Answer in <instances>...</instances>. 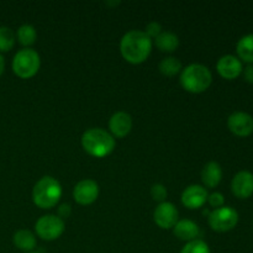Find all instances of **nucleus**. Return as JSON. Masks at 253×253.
Masks as SVG:
<instances>
[{
    "label": "nucleus",
    "instance_id": "nucleus-24",
    "mask_svg": "<svg viewBox=\"0 0 253 253\" xmlns=\"http://www.w3.org/2000/svg\"><path fill=\"white\" fill-rule=\"evenodd\" d=\"M151 197L155 202L161 203H165L166 199L168 197V192L166 189V187L163 184H160V183H156L151 187Z\"/></svg>",
    "mask_w": 253,
    "mask_h": 253
},
{
    "label": "nucleus",
    "instance_id": "nucleus-5",
    "mask_svg": "<svg viewBox=\"0 0 253 253\" xmlns=\"http://www.w3.org/2000/svg\"><path fill=\"white\" fill-rule=\"evenodd\" d=\"M12 72L21 79H30L37 74L41 67L40 54L32 48H22L12 59Z\"/></svg>",
    "mask_w": 253,
    "mask_h": 253
},
{
    "label": "nucleus",
    "instance_id": "nucleus-16",
    "mask_svg": "<svg viewBox=\"0 0 253 253\" xmlns=\"http://www.w3.org/2000/svg\"><path fill=\"white\" fill-rule=\"evenodd\" d=\"M222 179V169L221 166L217 162L207 163L202 170V182L204 183L205 187L215 188L220 184Z\"/></svg>",
    "mask_w": 253,
    "mask_h": 253
},
{
    "label": "nucleus",
    "instance_id": "nucleus-1",
    "mask_svg": "<svg viewBox=\"0 0 253 253\" xmlns=\"http://www.w3.org/2000/svg\"><path fill=\"white\" fill-rule=\"evenodd\" d=\"M152 40L141 30H131L126 32L120 41V52L126 62L131 64H141L150 57L152 51Z\"/></svg>",
    "mask_w": 253,
    "mask_h": 253
},
{
    "label": "nucleus",
    "instance_id": "nucleus-19",
    "mask_svg": "<svg viewBox=\"0 0 253 253\" xmlns=\"http://www.w3.org/2000/svg\"><path fill=\"white\" fill-rule=\"evenodd\" d=\"M237 58L246 63L253 64V34L246 35L242 37L236 46Z\"/></svg>",
    "mask_w": 253,
    "mask_h": 253
},
{
    "label": "nucleus",
    "instance_id": "nucleus-6",
    "mask_svg": "<svg viewBox=\"0 0 253 253\" xmlns=\"http://www.w3.org/2000/svg\"><path fill=\"white\" fill-rule=\"evenodd\" d=\"M35 230L43 241H54L63 235L66 224L58 215H43L36 221Z\"/></svg>",
    "mask_w": 253,
    "mask_h": 253
},
{
    "label": "nucleus",
    "instance_id": "nucleus-8",
    "mask_svg": "<svg viewBox=\"0 0 253 253\" xmlns=\"http://www.w3.org/2000/svg\"><path fill=\"white\" fill-rule=\"evenodd\" d=\"M178 216H179L178 209L172 203L168 202L158 204L153 212V220H155L156 225L163 230L173 229L178 222Z\"/></svg>",
    "mask_w": 253,
    "mask_h": 253
},
{
    "label": "nucleus",
    "instance_id": "nucleus-29",
    "mask_svg": "<svg viewBox=\"0 0 253 253\" xmlns=\"http://www.w3.org/2000/svg\"><path fill=\"white\" fill-rule=\"evenodd\" d=\"M4 69H5V59L4 57L1 56V53H0V77H1L2 73H4Z\"/></svg>",
    "mask_w": 253,
    "mask_h": 253
},
{
    "label": "nucleus",
    "instance_id": "nucleus-22",
    "mask_svg": "<svg viewBox=\"0 0 253 253\" xmlns=\"http://www.w3.org/2000/svg\"><path fill=\"white\" fill-rule=\"evenodd\" d=\"M16 35L10 27L0 26V52H9L14 48Z\"/></svg>",
    "mask_w": 253,
    "mask_h": 253
},
{
    "label": "nucleus",
    "instance_id": "nucleus-20",
    "mask_svg": "<svg viewBox=\"0 0 253 253\" xmlns=\"http://www.w3.org/2000/svg\"><path fill=\"white\" fill-rule=\"evenodd\" d=\"M16 39L20 44L25 46L26 48H30V46L35 44L37 39V32L32 25L25 24L17 29L16 32Z\"/></svg>",
    "mask_w": 253,
    "mask_h": 253
},
{
    "label": "nucleus",
    "instance_id": "nucleus-10",
    "mask_svg": "<svg viewBox=\"0 0 253 253\" xmlns=\"http://www.w3.org/2000/svg\"><path fill=\"white\" fill-rule=\"evenodd\" d=\"M227 127L239 137H247L253 132V118L244 111L231 114L227 119Z\"/></svg>",
    "mask_w": 253,
    "mask_h": 253
},
{
    "label": "nucleus",
    "instance_id": "nucleus-18",
    "mask_svg": "<svg viewBox=\"0 0 253 253\" xmlns=\"http://www.w3.org/2000/svg\"><path fill=\"white\" fill-rule=\"evenodd\" d=\"M155 43L161 52L172 53L179 47V37L174 32L163 31L160 36L156 37Z\"/></svg>",
    "mask_w": 253,
    "mask_h": 253
},
{
    "label": "nucleus",
    "instance_id": "nucleus-14",
    "mask_svg": "<svg viewBox=\"0 0 253 253\" xmlns=\"http://www.w3.org/2000/svg\"><path fill=\"white\" fill-rule=\"evenodd\" d=\"M132 118L125 111H118L109 120V128L114 138H123L127 136L132 130Z\"/></svg>",
    "mask_w": 253,
    "mask_h": 253
},
{
    "label": "nucleus",
    "instance_id": "nucleus-30",
    "mask_svg": "<svg viewBox=\"0 0 253 253\" xmlns=\"http://www.w3.org/2000/svg\"><path fill=\"white\" fill-rule=\"evenodd\" d=\"M105 4L108 5V6H118V5H120L121 2L120 1H106Z\"/></svg>",
    "mask_w": 253,
    "mask_h": 253
},
{
    "label": "nucleus",
    "instance_id": "nucleus-9",
    "mask_svg": "<svg viewBox=\"0 0 253 253\" xmlns=\"http://www.w3.org/2000/svg\"><path fill=\"white\" fill-rule=\"evenodd\" d=\"M99 197V185L93 179H83L77 183L73 189V198L79 205H90Z\"/></svg>",
    "mask_w": 253,
    "mask_h": 253
},
{
    "label": "nucleus",
    "instance_id": "nucleus-7",
    "mask_svg": "<svg viewBox=\"0 0 253 253\" xmlns=\"http://www.w3.org/2000/svg\"><path fill=\"white\" fill-rule=\"evenodd\" d=\"M209 226L216 232H227L235 229L239 222V212L231 207H221L209 212Z\"/></svg>",
    "mask_w": 253,
    "mask_h": 253
},
{
    "label": "nucleus",
    "instance_id": "nucleus-15",
    "mask_svg": "<svg viewBox=\"0 0 253 253\" xmlns=\"http://www.w3.org/2000/svg\"><path fill=\"white\" fill-rule=\"evenodd\" d=\"M173 234L182 241L190 242L198 240L200 235V229L198 224H195L192 220H178L175 226L173 227Z\"/></svg>",
    "mask_w": 253,
    "mask_h": 253
},
{
    "label": "nucleus",
    "instance_id": "nucleus-27",
    "mask_svg": "<svg viewBox=\"0 0 253 253\" xmlns=\"http://www.w3.org/2000/svg\"><path fill=\"white\" fill-rule=\"evenodd\" d=\"M71 214H72V207L69 204H62L61 207L58 208V216L61 217L62 220L69 217L71 216Z\"/></svg>",
    "mask_w": 253,
    "mask_h": 253
},
{
    "label": "nucleus",
    "instance_id": "nucleus-21",
    "mask_svg": "<svg viewBox=\"0 0 253 253\" xmlns=\"http://www.w3.org/2000/svg\"><path fill=\"white\" fill-rule=\"evenodd\" d=\"M158 69L166 77H174L182 72V62L175 57H166L158 64Z\"/></svg>",
    "mask_w": 253,
    "mask_h": 253
},
{
    "label": "nucleus",
    "instance_id": "nucleus-17",
    "mask_svg": "<svg viewBox=\"0 0 253 253\" xmlns=\"http://www.w3.org/2000/svg\"><path fill=\"white\" fill-rule=\"evenodd\" d=\"M12 242L15 247L25 253L32 252L36 247V236L30 230H19L12 236Z\"/></svg>",
    "mask_w": 253,
    "mask_h": 253
},
{
    "label": "nucleus",
    "instance_id": "nucleus-25",
    "mask_svg": "<svg viewBox=\"0 0 253 253\" xmlns=\"http://www.w3.org/2000/svg\"><path fill=\"white\" fill-rule=\"evenodd\" d=\"M145 32H146V35H147V36L150 37L151 40L156 39V37H158L163 32L162 25H161L160 22H157V21L150 22V24H148L147 26H146Z\"/></svg>",
    "mask_w": 253,
    "mask_h": 253
},
{
    "label": "nucleus",
    "instance_id": "nucleus-12",
    "mask_svg": "<svg viewBox=\"0 0 253 253\" xmlns=\"http://www.w3.org/2000/svg\"><path fill=\"white\" fill-rule=\"evenodd\" d=\"M216 71L224 79L232 81L240 77V74L244 71V67H242V62L237 57L226 54L217 61Z\"/></svg>",
    "mask_w": 253,
    "mask_h": 253
},
{
    "label": "nucleus",
    "instance_id": "nucleus-2",
    "mask_svg": "<svg viewBox=\"0 0 253 253\" xmlns=\"http://www.w3.org/2000/svg\"><path fill=\"white\" fill-rule=\"evenodd\" d=\"M115 138L106 130L100 127L89 128L82 136V147L88 155L95 158H104L115 148Z\"/></svg>",
    "mask_w": 253,
    "mask_h": 253
},
{
    "label": "nucleus",
    "instance_id": "nucleus-31",
    "mask_svg": "<svg viewBox=\"0 0 253 253\" xmlns=\"http://www.w3.org/2000/svg\"><path fill=\"white\" fill-rule=\"evenodd\" d=\"M27 253H36V252H27Z\"/></svg>",
    "mask_w": 253,
    "mask_h": 253
},
{
    "label": "nucleus",
    "instance_id": "nucleus-11",
    "mask_svg": "<svg viewBox=\"0 0 253 253\" xmlns=\"http://www.w3.org/2000/svg\"><path fill=\"white\" fill-rule=\"evenodd\" d=\"M208 190L203 185H189L182 193V204L190 210L200 209L208 202Z\"/></svg>",
    "mask_w": 253,
    "mask_h": 253
},
{
    "label": "nucleus",
    "instance_id": "nucleus-4",
    "mask_svg": "<svg viewBox=\"0 0 253 253\" xmlns=\"http://www.w3.org/2000/svg\"><path fill=\"white\" fill-rule=\"evenodd\" d=\"M62 197L61 183L51 175H44L32 189V200L41 209H52Z\"/></svg>",
    "mask_w": 253,
    "mask_h": 253
},
{
    "label": "nucleus",
    "instance_id": "nucleus-26",
    "mask_svg": "<svg viewBox=\"0 0 253 253\" xmlns=\"http://www.w3.org/2000/svg\"><path fill=\"white\" fill-rule=\"evenodd\" d=\"M209 203V205L211 208H214V209H219V208L224 207V203H225V198L224 195L221 194V193H212V194H210L209 197H208V202Z\"/></svg>",
    "mask_w": 253,
    "mask_h": 253
},
{
    "label": "nucleus",
    "instance_id": "nucleus-3",
    "mask_svg": "<svg viewBox=\"0 0 253 253\" xmlns=\"http://www.w3.org/2000/svg\"><path fill=\"white\" fill-rule=\"evenodd\" d=\"M180 85L185 91L192 94L204 93L212 83V74L207 66L193 63L180 72Z\"/></svg>",
    "mask_w": 253,
    "mask_h": 253
},
{
    "label": "nucleus",
    "instance_id": "nucleus-13",
    "mask_svg": "<svg viewBox=\"0 0 253 253\" xmlns=\"http://www.w3.org/2000/svg\"><path fill=\"white\" fill-rule=\"evenodd\" d=\"M231 190L239 199H247L253 194V174L249 170H241L232 178Z\"/></svg>",
    "mask_w": 253,
    "mask_h": 253
},
{
    "label": "nucleus",
    "instance_id": "nucleus-28",
    "mask_svg": "<svg viewBox=\"0 0 253 253\" xmlns=\"http://www.w3.org/2000/svg\"><path fill=\"white\" fill-rule=\"evenodd\" d=\"M244 77H245V81H246L247 83L253 84V64H249V66L245 68Z\"/></svg>",
    "mask_w": 253,
    "mask_h": 253
},
{
    "label": "nucleus",
    "instance_id": "nucleus-23",
    "mask_svg": "<svg viewBox=\"0 0 253 253\" xmlns=\"http://www.w3.org/2000/svg\"><path fill=\"white\" fill-rule=\"evenodd\" d=\"M180 253H211L210 252L209 246H208L207 242H204L203 240H194V241H190L185 244V246L183 247Z\"/></svg>",
    "mask_w": 253,
    "mask_h": 253
}]
</instances>
